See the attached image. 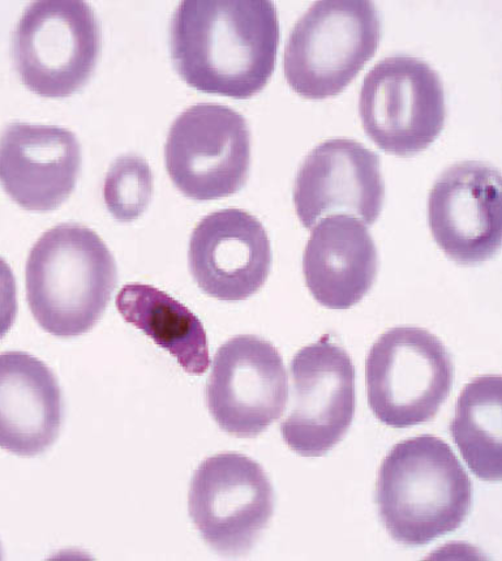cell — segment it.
<instances>
[{
    "label": "cell",
    "instance_id": "obj_1",
    "mask_svg": "<svg viewBox=\"0 0 502 561\" xmlns=\"http://www.w3.org/2000/svg\"><path fill=\"white\" fill-rule=\"evenodd\" d=\"M279 20L270 0H184L170 28L171 58L197 91L249 100L276 70Z\"/></svg>",
    "mask_w": 502,
    "mask_h": 561
},
{
    "label": "cell",
    "instance_id": "obj_2",
    "mask_svg": "<svg viewBox=\"0 0 502 561\" xmlns=\"http://www.w3.org/2000/svg\"><path fill=\"white\" fill-rule=\"evenodd\" d=\"M376 503L396 542L424 546L465 523L472 506V482L448 444L421 435L398 443L384 458Z\"/></svg>",
    "mask_w": 502,
    "mask_h": 561
},
{
    "label": "cell",
    "instance_id": "obj_3",
    "mask_svg": "<svg viewBox=\"0 0 502 561\" xmlns=\"http://www.w3.org/2000/svg\"><path fill=\"white\" fill-rule=\"evenodd\" d=\"M26 299L47 333L76 337L93 330L112 299L118 270L98 232L60 224L34 244L26 262Z\"/></svg>",
    "mask_w": 502,
    "mask_h": 561
},
{
    "label": "cell",
    "instance_id": "obj_4",
    "mask_svg": "<svg viewBox=\"0 0 502 561\" xmlns=\"http://www.w3.org/2000/svg\"><path fill=\"white\" fill-rule=\"evenodd\" d=\"M381 37V19L373 2H316L295 24L286 43L288 87L306 100L335 98L375 57Z\"/></svg>",
    "mask_w": 502,
    "mask_h": 561
},
{
    "label": "cell",
    "instance_id": "obj_5",
    "mask_svg": "<svg viewBox=\"0 0 502 561\" xmlns=\"http://www.w3.org/2000/svg\"><path fill=\"white\" fill-rule=\"evenodd\" d=\"M102 31L91 5L80 0H39L27 7L12 38L16 71L30 91L68 98L98 67Z\"/></svg>",
    "mask_w": 502,
    "mask_h": 561
},
{
    "label": "cell",
    "instance_id": "obj_6",
    "mask_svg": "<svg viewBox=\"0 0 502 561\" xmlns=\"http://www.w3.org/2000/svg\"><path fill=\"white\" fill-rule=\"evenodd\" d=\"M368 403L376 419L406 428L432 421L454 382L452 355L429 331L398 327L381 334L367 365Z\"/></svg>",
    "mask_w": 502,
    "mask_h": 561
},
{
    "label": "cell",
    "instance_id": "obj_7",
    "mask_svg": "<svg viewBox=\"0 0 502 561\" xmlns=\"http://www.w3.org/2000/svg\"><path fill=\"white\" fill-rule=\"evenodd\" d=\"M364 131L384 152L412 157L442 135L445 91L438 72L419 58H385L364 79L360 98Z\"/></svg>",
    "mask_w": 502,
    "mask_h": 561
},
{
    "label": "cell",
    "instance_id": "obj_8",
    "mask_svg": "<svg viewBox=\"0 0 502 561\" xmlns=\"http://www.w3.org/2000/svg\"><path fill=\"white\" fill-rule=\"evenodd\" d=\"M164 162L175 187L192 201L237 194L250 175L249 123L231 107L192 106L170 128Z\"/></svg>",
    "mask_w": 502,
    "mask_h": 561
},
{
    "label": "cell",
    "instance_id": "obj_9",
    "mask_svg": "<svg viewBox=\"0 0 502 561\" xmlns=\"http://www.w3.org/2000/svg\"><path fill=\"white\" fill-rule=\"evenodd\" d=\"M274 490L265 470L239 454L209 457L195 471L190 515L205 542L224 556L249 552L274 513Z\"/></svg>",
    "mask_w": 502,
    "mask_h": 561
},
{
    "label": "cell",
    "instance_id": "obj_10",
    "mask_svg": "<svg viewBox=\"0 0 502 561\" xmlns=\"http://www.w3.org/2000/svg\"><path fill=\"white\" fill-rule=\"evenodd\" d=\"M292 399L281 434L295 454L320 457L349 433L356 407L355 367L329 336L303 347L290 365Z\"/></svg>",
    "mask_w": 502,
    "mask_h": 561
},
{
    "label": "cell",
    "instance_id": "obj_11",
    "mask_svg": "<svg viewBox=\"0 0 502 561\" xmlns=\"http://www.w3.org/2000/svg\"><path fill=\"white\" fill-rule=\"evenodd\" d=\"M206 405L219 427L237 437H256L285 413L287 374L270 341L242 334L218 348L206 385Z\"/></svg>",
    "mask_w": 502,
    "mask_h": 561
},
{
    "label": "cell",
    "instance_id": "obj_12",
    "mask_svg": "<svg viewBox=\"0 0 502 561\" xmlns=\"http://www.w3.org/2000/svg\"><path fill=\"white\" fill-rule=\"evenodd\" d=\"M501 174L483 162L456 163L433 184L429 222L433 239L460 265L498 255L502 239Z\"/></svg>",
    "mask_w": 502,
    "mask_h": 561
},
{
    "label": "cell",
    "instance_id": "obj_13",
    "mask_svg": "<svg viewBox=\"0 0 502 561\" xmlns=\"http://www.w3.org/2000/svg\"><path fill=\"white\" fill-rule=\"evenodd\" d=\"M384 202L380 159L355 140L321 142L309 152L295 180V210L308 230L333 214L356 216L364 225H374Z\"/></svg>",
    "mask_w": 502,
    "mask_h": 561
},
{
    "label": "cell",
    "instance_id": "obj_14",
    "mask_svg": "<svg viewBox=\"0 0 502 561\" xmlns=\"http://www.w3.org/2000/svg\"><path fill=\"white\" fill-rule=\"evenodd\" d=\"M189 260L192 276L205 294L240 302L260 291L271 275L270 237L249 211L218 210L192 232Z\"/></svg>",
    "mask_w": 502,
    "mask_h": 561
},
{
    "label": "cell",
    "instance_id": "obj_15",
    "mask_svg": "<svg viewBox=\"0 0 502 561\" xmlns=\"http://www.w3.org/2000/svg\"><path fill=\"white\" fill-rule=\"evenodd\" d=\"M81 162L80 142L66 128L12 123L0 135V184L26 210L59 208L73 193Z\"/></svg>",
    "mask_w": 502,
    "mask_h": 561
},
{
    "label": "cell",
    "instance_id": "obj_16",
    "mask_svg": "<svg viewBox=\"0 0 502 561\" xmlns=\"http://www.w3.org/2000/svg\"><path fill=\"white\" fill-rule=\"evenodd\" d=\"M61 423L64 399L52 369L31 354H0V448L24 457L44 454Z\"/></svg>",
    "mask_w": 502,
    "mask_h": 561
},
{
    "label": "cell",
    "instance_id": "obj_17",
    "mask_svg": "<svg viewBox=\"0 0 502 561\" xmlns=\"http://www.w3.org/2000/svg\"><path fill=\"white\" fill-rule=\"evenodd\" d=\"M312 297L330 310H349L373 289L378 253L366 225L349 215L316 225L303 256Z\"/></svg>",
    "mask_w": 502,
    "mask_h": 561
},
{
    "label": "cell",
    "instance_id": "obj_18",
    "mask_svg": "<svg viewBox=\"0 0 502 561\" xmlns=\"http://www.w3.org/2000/svg\"><path fill=\"white\" fill-rule=\"evenodd\" d=\"M116 309L127 323L173 355L185 373L208 371V336L201 319L167 293L146 284H129L116 297Z\"/></svg>",
    "mask_w": 502,
    "mask_h": 561
},
{
    "label": "cell",
    "instance_id": "obj_19",
    "mask_svg": "<svg viewBox=\"0 0 502 561\" xmlns=\"http://www.w3.org/2000/svg\"><path fill=\"white\" fill-rule=\"evenodd\" d=\"M500 376H481L464 388L450 434L472 473L487 482L502 478Z\"/></svg>",
    "mask_w": 502,
    "mask_h": 561
},
{
    "label": "cell",
    "instance_id": "obj_20",
    "mask_svg": "<svg viewBox=\"0 0 502 561\" xmlns=\"http://www.w3.org/2000/svg\"><path fill=\"white\" fill-rule=\"evenodd\" d=\"M155 180L148 162L140 156H122L110 167L103 182V202L121 222L141 217L153 196Z\"/></svg>",
    "mask_w": 502,
    "mask_h": 561
},
{
    "label": "cell",
    "instance_id": "obj_21",
    "mask_svg": "<svg viewBox=\"0 0 502 561\" xmlns=\"http://www.w3.org/2000/svg\"><path fill=\"white\" fill-rule=\"evenodd\" d=\"M18 309L16 278L11 266L0 257V340L15 324Z\"/></svg>",
    "mask_w": 502,
    "mask_h": 561
}]
</instances>
